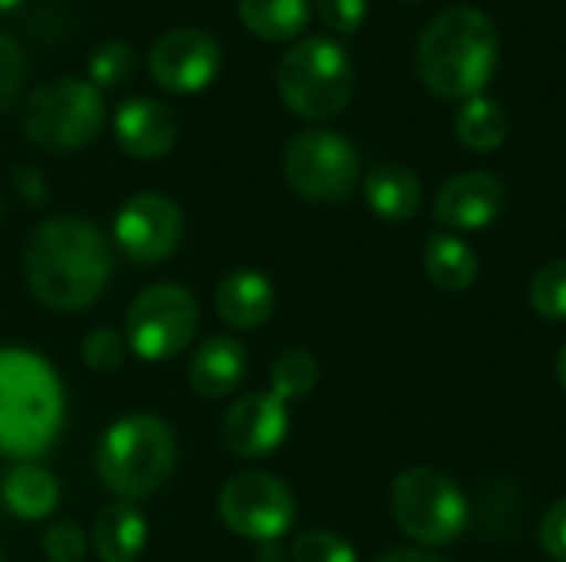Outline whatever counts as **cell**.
<instances>
[{
  "mask_svg": "<svg viewBox=\"0 0 566 562\" xmlns=\"http://www.w3.org/2000/svg\"><path fill=\"white\" fill-rule=\"evenodd\" d=\"M0 494H3L7 510L20 520H46L60 500V487L53 474L40 464H17L3 477Z\"/></svg>",
  "mask_w": 566,
  "mask_h": 562,
  "instance_id": "obj_21",
  "label": "cell"
},
{
  "mask_svg": "<svg viewBox=\"0 0 566 562\" xmlns=\"http://www.w3.org/2000/svg\"><path fill=\"white\" fill-rule=\"evenodd\" d=\"M259 560L282 562V547H279V543H262V550H259Z\"/></svg>",
  "mask_w": 566,
  "mask_h": 562,
  "instance_id": "obj_35",
  "label": "cell"
},
{
  "mask_svg": "<svg viewBox=\"0 0 566 562\" xmlns=\"http://www.w3.org/2000/svg\"><path fill=\"white\" fill-rule=\"evenodd\" d=\"M481 272L478 252L454 232H434L424 245V275L441 288V291H464L474 285Z\"/></svg>",
  "mask_w": 566,
  "mask_h": 562,
  "instance_id": "obj_20",
  "label": "cell"
},
{
  "mask_svg": "<svg viewBox=\"0 0 566 562\" xmlns=\"http://www.w3.org/2000/svg\"><path fill=\"white\" fill-rule=\"evenodd\" d=\"M554 374H557V381H560V388L566 391V344L557 351V361H554Z\"/></svg>",
  "mask_w": 566,
  "mask_h": 562,
  "instance_id": "obj_36",
  "label": "cell"
},
{
  "mask_svg": "<svg viewBox=\"0 0 566 562\" xmlns=\"http://www.w3.org/2000/svg\"><path fill=\"white\" fill-rule=\"evenodd\" d=\"M182 232H186V222H182L179 205L159 192L133 195L116 212V222H113V242L136 265L166 262L179 248Z\"/></svg>",
  "mask_w": 566,
  "mask_h": 562,
  "instance_id": "obj_11",
  "label": "cell"
},
{
  "mask_svg": "<svg viewBox=\"0 0 566 562\" xmlns=\"http://www.w3.org/2000/svg\"><path fill=\"white\" fill-rule=\"evenodd\" d=\"M245 371H249L245 344L239 338L216 335L196 348V354L189 361V384L199 397L219 401V397H229L242 384Z\"/></svg>",
  "mask_w": 566,
  "mask_h": 562,
  "instance_id": "obj_16",
  "label": "cell"
},
{
  "mask_svg": "<svg viewBox=\"0 0 566 562\" xmlns=\"http://www.w3.org/2000/svg\"><path fill=\"white\" fill-rule=\"evenodd\" d=\"M222 66L219 40L196 26H179L163 33L149 50V76L166 93L192 96L202 93Z\"/></svg>",
  "mask_w": 566,
  "mask_h": 562,
  "instance_id": "obj_12",
  "label": "cell"
},
{
  "mask_svg": "<svg viewBox=\"0 0 566 562\" xmlns=\"http://www.w3.org/2000/svg\"><path fill=\"white\" fill-rule=\"evenodd\" d=\"M454 132L471 152H494L507 142L511 119L497 99L481 93V96H471L461 103V109L454 116Z\"/></svg>",
  "mask_w": 566,
  "mask_h": 562,
  "instance_id": "obj_23",
  "label": "cell"
},
{
  "mask_svg": "<svg viewBox=\"0 0 566 562\" xmlns=\"http://www.w3.org/2000/svg\"><path fill=\"white\" fill-rule=\"evenodd\" d=\"M391 513L405 537L421 547H448L468 527L464 490L434 467H408L391 484Z\"/></svg>",
  "mask_w": 566,
  "mask_h": 562,
  "instance_id": "obj_7",
  "label": "cell"
},
{
  "mask_svg": "<svg viewBox=\"0 0 566 562\" xmlns=\"http://www.w3.org/2000/svg\"><path fill=\"white\" fill-rule=\"evenodd\" d=\"M541 547L551 560L566 562V497L557 500L541 523Z\"/></svg>",
  "mask_w": 566,
  "mask_h": 562,
  "instance_id": "obj_32",
  "label": "cell"
},
{
  "mask_svg": "<svg viewBox=\"0 0 566 562\" xmlns=\"http://www.w3.org/2000/svg\"><path fill=\"white\" fill-rule=\"evenodd\" d=\"M43 556L50 562H80L86 556V537L76 523L60 520L43 533Z\"/></svg>",
  "mask_w": 566,
  "mask_h": 562,
  "instance_id": "obj_29",
  "label": "cell"
},
{
  "mask_svg": "<svg viewBox=\"0 0 566 562\" xmlns=\"http://www.w3.org/2000/svg\"><path fill=\"white\" fill-rule=\"evenodd\" d=\"M199 328V305L189 288L159 282L143 288L126 311V348L143 361L179 358Z\"/></svg>",
  "mask_w": 566,
  "mask_h": 562,
  "instance_id": "obj_8",
  "label": "cell"
},
{
  "mask_svg": "<svg viewBox=\"0 0 566 562\" xmlns=\"http://www.w3.org/2000/svg\"><path fill=\"white\" fill-rule=\"evenodd\" d=\"M239 20L259 40L289 43L308 23V0H239Z\"/></svg>",
  "mask_w": 566,
  "mask_h": 562,
  "instance_id": "obj_22",
  "label": "cell"
},
{
  "mask_svg": "<svg viewBox=\"0 0 566 562\" xmlns=\"http://www.w3.org/2000/svg\"><path fill=\"white\" fill-rule=\"evenodd\" d=\"M146 517L139 507L116 500L109 503L93 527V550L103 562H136L146 547Z\"/></svg>",
  "mask_w": 566,
  "mask_h": 562,
  "instance_id": "obj_19",
  "label": "cell"
},
{
  "mask_svg": "<svg viewBox=\"0 0 566 562\" xmlns=\"http://www.w3.org/2000/svg\"><path fill=\"white\" fill-rule=\"evenodd\" d=\"M531 305L547 321H566V258L547 262L531 282Z\"/></svg>",
  "mask_w": 566,
  "mask_h": 562,
  "instance_id": "obj_25",
  "label": "cell"
},
{
  "mask_svg": "<svg viewBox=\"0 0 566 562\" xmlns=\"http://www.w3.org/2000/svg\"><path fill=\"white\" fill-rule=\"evenodd\" d=\"M282 103L302 119H332L338 116L355 93V66L342 43L328 36H308L285 50L279 73Z\"/></svg>",
  "mask_w": 566,
  "mask_h": 562,
  "instance_id": "obj_5",
  "label": "cell"
},
{
  "mask_svg": "<svg viewBox=\"0 0 566 562\" xmlns=\"http://www.w3.org/2000/svg\"><path fill=\"white\" fill-rule=\"evenodd\" d=\"M497 63V26L481 7L441 10L418 40V76L434 96H481Z\"/></svg>",
  "mask_w": 566,
  "mask_h": 562,
  "instance_id": "obj_2",
  "label": "cell"
},
{
  "mask_svg": "<svg viewBox=\"0 0 566 562\" xmlns=\"http://www.w3.org/2000/svg\"><path fill=\"white\" fill-rule=\"evenodd\" d=\"M365 202L385 222H411L421 209V179L398 162L375 166L365 176Z\"/></svg>",
  "mask_w": 566,
  "mask_h": 562,
  "instance_id": "obj_18",
  "label": "cell"
},
{
  "mask_svg": "<svg viewBox=\"0 0 566 562\" xmlns=\"http://www.w3.org/2000/svg\"><path fill=\"white\" fill-rule=\"evenodd\" d=\"M17 185H20V195L40 202L43 199V182H40V172L36 169H20L17 172Z\"/></svg>",
  "mask_w": 566,
  "mask_h": 562,
  "instance_id": "obj_33",
  "label": "cell"
},
{
  "mask_svg": "<svg viewBox=\"0 0 566 562\" xmlns=\"http://www.w3.org/2000/svg\"><path fill=\"white\" fill-rule=\"evenodd\" d=\"M216 311L229 328L255 331L275 311V288L262 272L235 268L216 288Z\"/></svg>",
  "mask_w": 566,
  "mask_h": 562,
  "instance_id": "obj_17",
  "label": "cell"
},
{
  "mask_svg": "<svg viewBox=\"0 0 566 562\" xmlns=\"http://www.w3.org/2000/svg\"><path fill=\"white\" fill-rule=\"evenodd\" d=\"M0 212H3V202H0Z\"/></svg>",
  "mask_w": 566,
  "mask_h": 562,
  "instance_id": "obj_38",
  "label": "cell"
},
{
  "mask_svg": "<svg viewBox=\"0 0 566 562\" xmlns=\"http://www.w3.org/2000/svg\"><path fill=\"white\" fill-rule=\"evenodd\" d=\"M133 73H136V53L123 40H106L90 56V83L96 89L123 86Z\"/></svg>",
  "mask_w": 566,
  "mask_h": 562,
  "instance_id": "obj_26",
  "label": "cell"
},
{
  "mask_svg": "<svg viewBox=\"0 0 566 562\" xmlns=\"http://www.w3.org/2000/svg\"><path fill=\"white\" fill-rule=\"evenodd\" d=\"M179 444L172 427L156 414L119 417L96 447V470L109 494L126 503L146 500L166 487L176 470Z\"/></svg>",
  "mask_w": 566,
  "mask_h": 562,
  "instance_id": "obj_4",
  "label": "cell"
},
{
  "mask_svg": "<svg viewBox=\"0 0 566 562\" xmlns=\"http://www.w3.org/2000/svg\"><path fill=\"white\" fill-rule=\"evenodd\" d=\"M285 182L308 202H342L355 192L361 159L358 149L332 129H302L282 156Z\"/></svg>",
  "mask_w": 566,
  "mask_h": 562,
  "instance_id": "obj_9",
  "label": "cell"
},
{
  "mask_svg": "<svg viewBox=\"0 0 566 562\" xmlns=\"http://www.w3.org/2000/svg\"><path fill=\"white\" fill-rule=\"evenodd\" d=\"M20 86H23V53L7 33H0V113L17 103Z\"/></svg>",
  "mask_w": 566,
  "mask_h": 562,
  "instance_id": "obj_30",
  "label": "cell"
},
{
  "mask_svg": "<svg viewBox=\"0 0 566 562\" xmlns=\"http://www.w3.org/2000/svg\"><path fill=\"white\" fill-rule=\"evenodd\" d=\"M322 23L335 33H355L365 23L368 0H315Z\"/></svg>",
  "mask_w": 566,
  "mask_h": 562,
  "instance_id": "obj_31",
  "label": "cell"
},
{
  "mask_svg": "<svg viewBox=\"0 0 566 562\" xmlns=\"http://www.w3.org/2000/svg\"><path fill=\"white\" fill-rule=\"evenodd\" d=\"M103 123L106 106L99 89L76 76L36 86L23 113V132L43 152H76L103 132Z\"/></svg>",
  "mask_w": 566,
  "mask_h": 562,
  "instance_id": "obj_6",
  "label": "cell"
},
{
  "mask_svg": "<svg viewBox=\"0 0 566 562\" xmlns=\"http://www.w3.org/2000/svg\"><path fill=\"white\" fill-rule=\"evenodd\" d=\"M17 3H20V0H0V13H7V10H13Z\"/></svg>",
  "mask_w": 566,
  "mask_h": 562,
  "instance_id": "obj_37",
  "label": "cell"
},
{
  "mask_svg": "<svg viewBox=\"0 0 566 562\" xmlns=\"http://www.w3.org/2000/svg\"><path fill=\"white\" fill-rule=\"evenodd\" d=\"M219 517L235 537L255 540L262 547L279 543L292 530L298 503L292 487L275 474L245 470L229 477L226 487L219 490Z\"/></svg>",
  "mask_w": 566,
  "mask_h": 562,
  "instance_id": "obj_10",
  "label": "cell"
},
{
  "mask_svg": "<svg viewBox=\"0 0 566 562\" xmlns=\"http://www.w3.org/2000/svg\"><path fill=\"white\" fill-rule=\"evenodd\" d=\"M318 384V361L305 348H289L285 354L275 358L272 364V391L282 394L289 404L302 401L315 391Z\"/></svg>",
  "mask_w": 566,
  "mask_h": 562,
  "instance_id": "obj_24",
  "label": "cell"
},
{
  "mask_svg": "<svg viewBox=\"0 0 566 562\" xmlns=\"http://www.w3.org/2000/svg\"><path fill=\"white\" fill-rule=\"evenodd\" d=\"M126 361V338L113 328H96L83 341V364L93 374H113Z\"/></svg>",
  "mask_w": 566,
  "mask_h": 562,
  "instance_id": "obj_28",
  "label": "cell"
},
{
  "mask_svg": "<svg viewBox=\"0 0 566 562\" xmlns=\"http://www.w3.org/2000/svg\"><path fill=\"white\" fill-rule=\"evenodd\" d=\"M113 252L106 235L76 215L40 222L23 245V278L33 298L53 311L90 308L109 285Z\"/></svg>",
  "mask_w": 566,
  "mask_h": 562,
  "instance_id": "obj_1",
  "label": "cell"
},
{
  "mask_svg": "<svg viewBox=\"0 0 566 562\" xmlns=\"http://www.w3.org/2000/svg\"><path fill=\"white\" fill-rule=\"evenodd\" d=\"M375 562H444L438 560L434 553H428V550H391V553H385L381 560Z\"/></svg>",
  "mask_w": 566,
  "mask_h": 562,
  "instance_id": "obj_34",
  "label": "cell"
},
{
  "mask_svg": "<svg viewBox=\"0 0 566 562\" xmlns=\"http://www.w3.org/2000/svg\"><path fill=\"white\" fill-rule=\"evenodd\" d=\"M507 212V185L484 169L451 176L434 195V219L451 232H481Z\"/></svg>",
  "mask_w": 566,
  "mask_h": 562,
  "instance_id": "obj_14",
  "label": "cell"
},
{
  "mask_svg": "<svg viewBox=\"0 0 566 562\" xmlns=\"http://www.w3.org/2000/svg\"><path fill=\"white\" fill-rule=\"evenodd\" d=\"M63 421L56 371L23 348L0 351V450L30 457L53 444Z\"/></svg>",
  "mask_w": 566,
  "mask_h": 562,
  "instance_id": "obj_3",
  "label": "cell"
},
{
  "mask_svg": "<svg viewBox=\"0 0 566 562\" xmlns=\"http://www.w3.org/2000/svg\"><path fill=\"white\" fill-rule=\"evenodd\" d=\"M289 437V401L275 391L239 397L222 417V444L232 457L262 460Z\"/></svg>",
  "mask_w": 566,
  "mask_h": 562,
  "instance_id": "obj_13",
  "label": "cell"
},
{
  "mask_svg": "<svg viewBox=\"0 0 566 562\" xmlns=\"http://www.w3.org/2000/svg\"><path fill=\"white\" fill-rule=\"evenodd\" d=\"M113 132L126 156L139 162H153V159H163L176 146L179 126L166 103L149 99V96H133L116 109Z\"/></svg>",
  "mask_w": 566,
  "mask_h": 562,
  "instance_id": "obj_15",
  "label": "cell"
},
{
  "mask_svg": "<svg viewBox=\"0 0 566 562\" xmlns=\"http://www.w3.org/2000/svg\"><path fill=\"white\" fill-rule=\"evenodd\" d=\"M292 562H358L355 547L332 530L298 533L292 543Z\"/></svg>",
  "mask_w": 566,
  "mask_h": 562,
  "instance_id": "obj_27",
  "label": "cell"
}]
</instances>
